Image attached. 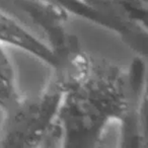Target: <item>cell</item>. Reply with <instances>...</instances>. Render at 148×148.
Instances as JSON below:
<instances>
[{"instance_id": "obj_1", "label": "cell", "mask_w": 148, "mask_h": 148, "mask_svg": "<svg viewBox=\"0 0 148 148\" xmlns=\"http://www.w3.org/2000/svg\"><path fill=\"white\" fill-rule=\"evenodd\" d=\"M146 99V57L136 55L127 69L92 57L86 76L64 92L56 146L95 147L111 122L129 126Z\"/></svg>"}, {"instance_id": "obj_2", "label": "cell", "mask_w": 148, "mask_h": 148, "mask_svg": "<svg viewBox=\"0 0 148 148\" xmlns=\"http://www.w3.org/2000/svg\"><path fill=\"white\" fill-rule=\"evenodd\" d=\"M64 91L53 74L35 97H23L4 112L0 147H45L57 122Z\"/></svg>"}, {"instance_id": "obj_3", "label": "cell", "mask_w": 148, "mask_h": 148, "mask_svg": "<svg viewBox=\"0 0 148 148\" xmlns=\"http://www.w3.org/2000/svg\"><path fill=\"white\" fill-rule=\"evenodd\" d=\"M0 10L45 44L57 59L56 66L81 48L68 29L70 14L60 5L47 0H0Z\"/></svg>"}, {"instance_id": "obj_4", "label": "cell", "mask_w": 148, "mask_h": 148, "mask_svg": "<svg viewBox=\"0 0 148 148\" xmlns=\"http://www.w3.org/2000/svg\"><path fill=\"white\" fill-rule=\"evenodd\" d=\"M0 42L3 45L13 46L31 54L52 69L57 65V59L53 52L2 10H0Z\"/></svg>"}, {"instance_id": "obj_5", "label": "cell", "mask_w": 148, "mask_h": 148, "mask_svg": "<svg viewBox=\"0 0 148 148\" xmlns=\"http://www.w3.org/2000/svg\"><path fill=\"white\" fill-rule=\"evenodd\" d=\"M21 97L13 66L0 42V111L4 113L10 110Z\"/></svg>"}, {"instance_id": "obj_6", "label": "cell", "mask_w": 148, "mask_h": 148, "mask_svg": "<svg viewBox=\"0 0 148 148\" xmlns=\"http://www.w3.org/2000/svg\"><path fill=\"white\" fill-rule=\"evenodd\" d=\"M47 1L60 5L65 10H67L70 15H76L80 18L87 19L108 29H111V31L113 29L112 27L113 23L107 16L87 5L82 0H47Z\"/></svg>"}]
</instances>
